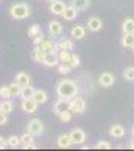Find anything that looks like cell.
Listing matches in <instances>:
<instances>
[{"label":"cell","instance_id":"obj_1","mask_svg":"<svg viewBox=\"0 0 134 151\" xmlns=\"http://www.w3.org/2000/svg\"><path fill=\"white\" fill-rule=\"evenodd\" d=\"M78 92V86L74 80H69V79H65V80H60L57 83V95L60 98H66V100H71L72 97H76Z\"/></svg>","mask_w":134,"mask_h":151},{"label":"cell","instance_id":"obj_2","mask_svg":"<svg viewBox=\"0 0 134 151\" xmlns=\"http://www.w3.org/2000/svg\"><path fill=\"white\" fill-rule=\"evenodd\" d=\"M11 15L15 20H24L30 15V8L26 3H15L11 6Z\"/></svg>","mask_w":134,"mask_h":151},{"label":"cell","instance_id":"obj_3","mask_svg":"<svg viewBox=\"0 0 134 151\" xmlns=\"http://www.w3.org/2000/svg\"><path fill=\"white\" fill-rule=\"evenodd\" d=\"M84 109H86V101H84L83 98L76 95L69 100V110L72 113H83Z\"/></svg>","mask_w":134,"mask_h":151},{"label":"cell","instance_id":"obj_4","mask_svg":"<svg viewBox=\"0 0 134 151\" xmlns=\"http://www.w3.org/2000/svg\"><path fill=\"white\" fill-rule=\"evenodd\" d=\"M27 132L32 133L33 136H39V134H42V133H44V124H42V121L38 119V118L32 119V121L29 122V125H27Z\"/></svg>","mask_w":134,"mask_h":151},{"label":"cell","instance_id":"obj_5","mask_svg":"<svg viewBox=\"0 0 134 151\" xmlns=\"http://www.w3.org/2000/svg\"><path fill=\"white\" fill-rule=\"evenodd\" d=\"M69 136H71V142L76 144V145H80L86 141V133H84L81 129H74L69 132Z\"/></svg>","mask_w":134,"mask_h":151},{"label":"cell","instance_id":"obj_6","mask_svg":"<svg viewBox=\"0 0 134 151\" xmlns=\"http://www.w3.org/2000/svg\"><path fill=\"white\" fill-rule=\"evenodd\" d=\"M21 109L26 113H35L38 110V103H36L33 98H24L21 101Z\"/></svg>","mask_w":134,"mask_h":151},{"label":"cell","instance_id":"obj_7","mask_svg":"<svg viewBox=\"0 0 134 151\" xmlns=\"http://www.w3.org/2000/svg\"><path fill=\"white\" fill-rule=\"evenodd\" d=\"M68 109H69V100L59 98L56 101V104H54V107H53V112L56 113V115H59V113H62V112H65Z\"/></svg>","mask_w":134,"mask_h":151},{"label":"cell","instance_id":"obj_8","mask_svg":"<svg viewBox=\"0 0 134 151\" xmlns=\"http://www.w3.org/2000/svg\"><path fill=\"white\" fill-rule=\"evenodd\" d=\"M48 32H50L51 36H59V35H62L63 27H62V24H60L59 21L53 20V21L48 23Z\"/></svg>","mask_w":134,"mask_h":151},{"label":"cell","instance_id":"obj_9","mask_svg":"<svg viewBox=\"0 0 134 151\" xmlns=\"http://www.w3.org/2000/svg\"><path fill=\"white\" fill-rule=\"evenodd\" d=\"M42 64H44L45 67H57V64H59L57 55H56V53H51V52H47L45 56H44Z\"/></svg>","mask_w":134,"mask_h":151},{"label":"cell","instance_id":"obj_10","mask_svg":"<svg viewBox=\"0 0 134 151\" xmlns=\"http://www.w3.org/2000/svg\"><path fill=\"white\" fill-rule=\"evenodd\" d=\"M113 83H115V76H113L112 73L105 71V73H103V74L100 76V85H101V86L108 88V86H112Z\"/></svg>","mask_w":134,"mask_h":151},{"label":"cell","instance_id":"obj_11","mask_svg":"<svg viewBox=\"0 0 134 151\" xmlns=\"http://www.w3.org/2000/svg\"><path fill=\"white\" fill-rule=\"evenodd\" d=\"M77 15H78V11L72 6V5H71V6H65V11L62 12V17H63L65 20H68V21L76 20Z\"/></svg>","mask_w":134,"mask_h":151},{"label":"cell","instance_id":"obj_12","mask_svg":"<svg viewBox=\"0 0 134 151\" xmlns=\"http://www.w3.org/2000/svg\"><path fill=\"white\" fill-rule=\"evenodd\" d=\"M88 29L92 30V32L101 30V29H103V21H101V18H98V17L89 18V21H88Z\"/></svg>","mask_w":134,"mask_h":151},{"label":"cell","instance_id":"obj_13","mask_svg":"<svg viewBox=\"0 0 134 151\" xmlns=\"http://www.w3.org/2000/svg\"><path fill=\"white\" fill-rule=\"evenodd\" d=\"M65 3L63 2H60V0H54V2H51L50 5V11L53 12L54 15H62V12L65 11Z\"/></svg>","mask_w":134,"mask_h":151},{"label":"cell","instance_id":"obj_14","mask_svg":"<svg viewBox=\"0 0 134 151\" xmlns=\"http://www.w3.org/2000/svg\"><path fill=\"white\" fill-rule=\"evenodd\" d=\"M71 52L69 50H62L60 48L59 52H57V59H59V64H68L69 65V62H71Z\"/></svg>","mask_w":134,"mask_h":151},{"label":"cell","instance_id":"obj_15","mask_svg":"<svg viewBox=\"0 0 134 151\" xmlns=\"http://www.w3.org/2000/svg\"><path fill=\"white\" fill-rule=\"evenodd\" d=\"M33 100L38 104H44L47 100H48V95H47V92L45 91H42V89H35V92H33V97H32Z\"/></svg>","mask_w":134,"mask_h":151},{"label":"cell","instance_id":"obj_16","mask_svg":"<svg viewBox=\"0 0 134 151\" xmlns=\"http://www.w3.org/2000/svg\"><path fill=\"white\" fill-rule=\"evenodd\" d=\"M15 82H17L18 85H21V86H27V85H30V77H29L27 73L20 71V73H17V76H15Z\"/></svg>","mask_w":134,"mask_h":151},{"label":"cell","instance_id":"obj_17","mask_svg":"<svg viewBox=\"0 0 134 151\" xmlns=\"http://www.w3.org/2000/svg\"><path fill=\"white\" fill-rule=\"evenodd\" d=\"M108 132H110V136L116 137V139H119V137H122V136L125 134V129H124L120 124H115V125H112Z\"/></svg>","mask_w":134,"mask_h":151},{"label":"cell","instance_id":"obj_18","mask_svg":"<svg viewBox=\"0 0 134 151\" xmlns=\"http://www.w3.org/2000/svg\"><path fill=\"white\" fill-rule=\"evenodd\" d=\"M57 145H59L60 148H69V147L72 145L69 133H65V134H60V136L57 137Z\"/></svg>","mask_w":134,"mask_h":151},{"label":"cell","instance_id":"obj_19","mask_svg":"<svg viewBox=\"0 0 134 151\" xmlns=\"http://www.w3.org/2000/svg\"><path fill=\"white\" fill-rule=\"evenodd\" d=\"M84 35H86V29L81 27V26H74L71 29V36L74 40H83Z\"/></svg>","mask_w":134,"mask_h":151},{"label":"cell","instance_id":"obj_20","mask_svg":"<svg viewBox=\"0 0 134 151\" xmlns=\"http://www.w3.org/2000/svg\"><path fill=\"white\" fill-rule=\"evenodd\" d=\"M33 92H35V88L32 85H27V86H21L20 89V97L24 100V98H32L33 97Z\"/></svg>","mask_w":134,"mask_h":151},{"label":"cell","instance_id":"obj_21","mask_svg":"<svg viewBox=\"0 0 134 151\" xmlns=\"http://www.w3.org/2000/svg\"><path fill=\"white\" fill-rule=\"evenodd\" d=\"M71 3L77 11H84V9L89 8L91 0H71Z\"/></svg>","mask_w":134,"mask_h":151},{"label":"cell","instance_id":"obj_22","mask_svg":"<svg viewBox=\"0 0 134 151\" xmlns=\"http://www.w3.org/2000/svg\"><path fill=\"white\" fill-rule=\"evenodd\" d=\"M12 110H14V104H12L9 100H2V101H0V112H3L8 115Z\"/></svg>","mask_w":134,"mask_h":151},{"label":"cell","instance_id":"obj_23","mask_svg":"<svg viewBox=\"0 0 134 151\" xmlns=\"http://www.w3.org/2000/svg\"><path fill=\"white\" fill-rule=\"evenodd\" d=\"M42 33V29H41V26L39 24H32V26L29 27V30H27V35L32 38V40H35L38 35H41Z\"/></svg>","mask_w":134,"mask_h":151},{"label":"cell","instance_id":"obj_24","mask_svg":"<svg viewBox=\"0 0 134 151\" xmlns=\"http://www.w3.org/2000/svg\"><path fill=\"white\" fill-rule=\"evenodd\" d=\"M122 45L127 48H131L134 45V33H124L122 36Z\"/></svg>","mask_w":134,"mask_h":151},{"label":"cell","instance_id":"obj_25","mask_svg":"<svg viewBox=\"0 0 134 151\" xmlns=\"http://www.w3.org/2000/svg\"><path fill=\"white\" fill-rule=\"evenodd\" d=\"M59 47L62 50H71L74 48V42H72V40H69V38H62V40L59 41Z\"/></svg>","mask_w":134,"mask_h":151},{"label":"cell","instance_id":"obj_26","mask_svg":"<svg viewBox=\"0 0 134 151\" xmlns=\"http://www.w3.org/2000/svg\"><path fill=\"white\" fill-rule=\"evenodd\" d=\"M53 45H54V42H53V41L45 40V38H44V40H42L38 45H36V47H39L41 50H44V52L47 53V52H51V50H53Z\"/></svg>","mask_w":134,"mask_h":151},{"label":"cell","instance_id":"obj_27","mask_svg":"<svg viewBox=\"0 0 134 151\" xmlns=\"http://www.w3.org/2000/svg\"><path fill=\"white\" fill-rule=\"evenodd\" d=\"M122 30H124V33H134V20L133 18H127L124 21Z\"/></svg>","mask_w":134,"mask_h":151},{"label":"cell","instance_id":"obj_28","mask_svg":"<svg viewBox=\"0 0 134 151\" xmlns=\"http://www.w3.org/2000/svg\"><path fill=\"white\" fill-rule=\"evenodd\" d=\"M44 56H45V52H44V50H41L39 47H36V48L33 50V53H32V58H33V60H36V62H42V60H44Z\"/></svg>","mask_w":134,"mask_h":151},{"label":"cell","instance_id":"obj_29","mask_svg":"<svg viewBox=\"0 0 134 151\" xmlns=\"http://www.w3.org/2000/svg\"><path fill=\"white\" fill-rule=\"evenodd\" d=\"M0 97H2L3 100H9V98H12V94H11V89H9V85L0 88Z\"/></svg>","mask_w":134,"mask_h":151},{"label":"cell","instance_id":"obj_30","mask_svg":"<svg viewBox=\"0 0 134 151\" xmlns=\"http://www.w3.org/2000/svg\"><path fill=\"white\" fill-rule=\"evenodd\" d=\"M59 119L62 121V122H69L71 121V118H72V112L68 109V110H65V112H62V113H59Z\"/></svg>","mask_w":134,"mask_h":151},{"label":"cell","instance_id":"obj_31","mask_svg":"<svg viewBox=\"0 0 134 151\" xmlns=\"http://www.w3.org/2000/svg\"><path fill=\"white\" fill-rule=\"evenodd\" d=\"M20 141H21V144H23V145H29V144H32V142H33V134H32V133H29V132H27V133H24V134L20 137Z\"/></svg>","mask_w":134,"mask_h":151},{"label":"cell","instance_id":"obj_32","mask_svg":"<svg viewBox=\"0 0 134 151\" xmlns=\"http://www.w3.org/2000/svg\"><path fill=\"white\" fill-rule=\"evenodd\" d=\"M6 142H8V147H11V148H17V147L21 144V141H20L18 136H11Z\"/></svg>","mask_w":134,"mask_h":151},{"label":"cell","instance_id":"obj_33","mask_svg":"<svg viewBox=\"0 0 134 151\" xmlns=\"http://www.w3.org/2000/svg\"><path fill=\"white\" fill-rule=\"evenodd\" d=\"M9 89H11V94H12V97H17V95H20L21 85H18L17 82H14V83H11V85H9Z\"/></svg>","mask_w":134,"mask_h":151},{"label":"cell","instance_id":"obj_34","mask_svg":"<svg viewBox=\"0 0 134 151\" xmlns=\"http://www.w3.org/2000/svg\"><path fill=\"white\" fill-rule=\"evenodd\" d=\"M72 68L68 65V64H57V71H59V74H69V71H71Z\"/></svg>","mask_w":134,"mask_h":151},{"label":"cell","instance_id":"obj_35","mask_svg":"<svg viewBox=\"0 0 134 151\" xmlns=\"http://www.w3.org/2000/svg\"><path fill=\"white\" fill-rule=\"evenodd\" d=\"M124 79H127V80H130V82L134 80V67L125 68V71H124Z\"/></svg>","mask_w":134,"mask_h":151},{"label":"cell","instance_id":"obj_36","mask_svg":"<svg viewBox=\"0 0 134 151\" xmlns=\"http://www.w3.org/2000/svg\"><path fill=\"white\" fill-rule=\"evenodd\" d=\"M80 65V58L77 55H72L71 56V62H69V67L71 68H77Z\"/></svg>","mask_w":134,"mask_h":151},{"label":"cell","instance_id":"obj_37","mask_svg":"<svg viewBox=\"0 0 134 151\" xmlns=\"http://www.w3.org/2000/svg\"><path fill=\"white\" fill-rule=\"evenodd\" d=\"M96 148H100V150H110L112 144L107 142V141H100L98 144H96Z\"/></svg>","mask_w":134,"mask_h":151},{"label":"cell","instance_id":"obj_38","mask_svg":"<svg viewBox=\"0 0 134 151\" xmlns=\"http://www.w3.org/2000/svg\"><path fill=\"white\" fill-rule=\"evenodd\" d=\"M8 122V115L3 112H0V125H5Z\"/></svg>","mask_w":134,"mask_h":151},{"label":"cell","instance_id":"obj_39","mask_svg":"<svg viewBox=\"0 0 134 151\" xmlns=\"http://www.w3.org/2000/svg\"><path fill=\"white\" fill-rule=\"evenodd\" d=\"M42 40H44V33H41V35H38V36H36V38H35V40H32V41H33V44H35V45H38V44H39V42H41Z\"/></svg>","mask_w":134,"mask_h":151},{"label":"cell","instance_id":"obj_40","mask_svg":"<svg viewBox=\"0 0 134 151\" xmlns=\"http://www.w3.org/2000/svg\"><path fill=\"white\" fill-rule=\"evenodd\" d=\"M6 147H8V142H6V141L3 139L2 136H0V150H5Z\"/></svg>","mask_w":134,"mask_h":151},{"label":"cell","instance_id":"obj_41","mask_svg":"<svg viewBox=\"0 0 134 151\" xmlns=\"http://www.w3.org/2000/svg\"><path fill=\"white\" fill-rule=\"evenodd\" d=\"M128 147H130V148H133V150H134V139H133V141H131V142H130V144H128Z\"/></svg>","mask_w":134,"mask_h":151},{"label":"cell","instance_id":"obj_42","mask_svg":"<svg viewBox=\"0 0 134 151\" xmlns=\"http://www.w3.org/2000/svg\"><path fill=\"white\" fill-rule=\"evenodd\" d=\"M131 133H133V136H134V125H133V129H131Z\"/></svg>","mask_w":134,"mask_h":151},{"label":"cell","instance_id":"obj_43","mask_svg":"<svg viewBox=\"0 0 134 151\" xmlns=\"http://www.w3.org/2000/svg\"><path fill=\"white\" fill-rule=\"evenodd\" d=\"M48 2H50V3H51V2H54V0H48Z\"/></svg>","mask_w":134,"mask_h":151},{"label":"cell","instance_id":"obj_44","mask_svg":"<svg viewBox=\"0 0 134 151\" xmlns=\"http://www.w3.org/2000/svg\"><path fill=\"white\" fill-rule=\"evenodd\" d=\"M131 48H133V52H134V45H133V47H131Z\"/></svg>","mask_w":134,"mask_h":151}]
</instances>
